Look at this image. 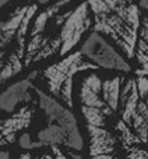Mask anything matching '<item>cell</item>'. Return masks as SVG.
I'll return each mask as SVG.
<instances>
[{
  "instance_id": "obj_1",
  "label": "cell",
  "mask_w": 148,
  "mask_h": 159,
  "mask_svg": "<svg viewBox=\"0 0 148 159\" xmlns=\"http://www.w3.org/2000/svg\"><path fill=\"white\" fill-rule=\"evenodd\" d=\"M92 16V31L133 63L141 24V8L134 0H87ZM133 66V64H132Z\"/></svg>"
},
{
  "instance_id": "obj_2",
  "label": "cell",
  "mask_w": 148,
  "mask_h": 159,
  "mask_svg": "<svg viewBox=\"0 0 148 159\" xmlns=\"http://www.w3.org/2000/svg\"><path fill=\"white\" fill-rule=\"evenodd\" d=\"M39 4L30 2L0 18V88L24 70L30 27Z\"/></svg>"
},
{
  "instance_id": "obj_3",
  "label": "cell",
  "mask_w": 148,
  "mask_h": 159,
  "mask_svg": "<svg viewBox=\"0 0 148 159\" xmlns=\"http://www.w3.org/2000/svg\"><path fill=\"white\" fill-rule=\"evenodd\" d=\"M76 0H52L35 13L30 27L24 69L50 60L60 52V30L69 6Z\"/></svg>"
},
{
  "instance_id": "obj_4",
  "label": "cell",
  "mask_w": 148,
  "mask_h": 159,
  "mask_svg": "<svg viewBox=\"0 0 148 159\" xmlns=\"http://www.w3.org/2000/svg\"><path fill=\"white\" fill-rule=\"evenodd\" d=\"M90 70L98 69L91 61H88L77 49L46 66L42 71H38V75H41V78L45 81L49 95L72 109L74 106L73 95L76 77L80 73Z\"/></svg>"
},
{
  "instance_id": "obj_5",
  "label": "cell",
  "mask_w": 148,
  "mask_h": 159,
  "mask_svg": "<svg viewBox=\"0 0 148 159\" xmlns=\"http://www.w3.org/2000/svg\"><path fill=\"white\" fill-rule=\"evenodd\" d=\"M78 50L98 70L120 73V74L133 73L132 63L122 55L120 50L106 38L94 31H91L85 36V39L78 46Z\"/></svg>"
},
{
  "instance_id": "obj_6",
  "label": "cell",
  "mask_w": 148,
  "mask_h": 159,
  "mask_svg": "<svg viewBox=\"0 0 148 159\" xmlns=\"http://www.w3.org/2000/svg\"><path fill=\"white\" fill-rule=\"evenodd\" d=\"M92 31V16L87 0H76L69 6L60 30L59 57L77 50L85 36Z\"/></svg>"
},
{
  "instance_id": "obj_7",
  "label": "cell",
  "mask_w": 148,
  "mask_h": 159,
  "mask_svg": "<svg viewBox=\"0 0 148 159\" xmlns=\"http://www.w3.org/2000/svg\"><path fill=\"white\" fill-rule=\"evenodd\" d=\"M36 75L38 70H34L30 75L13 82L3 92H0V110L6 113H13L16 112L20 103H30L32 101V92L35 89Z\"/></svg>"
},
{
  "instance_id": "obj_8",
  "label": "cell",
  "mask_w": 148,
  "mask_h": 159,
  "mask_svg": "<svg viewBox=\"0 0 148 159\" xmlns=\"http://www.w3.org/2000/svg\"><path fill=\"white\" fill-rule=\"evenodd\" d=\"M90 135V157L96 155H116V147L119 144L118 135L108 129L87 126Z\"/></svg>"
},
{
  "instance_id": "obj_9",
  "label": "cell",
  "mask_w": 148,
  "mask_h": 159,
  "mask_svg": "<svg viewBox=\"0 0 148 159\" xmlns=\"http://www.w3.org/2000/svg\"><path fill=\"white\" fill-rule=\"evenodd\" d=\"M133 73L148 77V13L141 10V24L133 56Z\"/></svg>"
},
{
  "instance_id": "obj_10",
  "label": "cell",
  "mask_w": 148,
  "mask_h": 159,
  "mask_svg": "<svg viewBox=\"0 0 148 159\" xmlns=\"http://www.w3.org/2000/svg\"><path fill=\"white\" fill-rule=\"evenodd\" d=\"M134 75H136V84H137L138 93L146 101V105L148 107V77L147 75H137V74H134ZM147 147H148V140H147Z\"/></svg>"
},
{
  "instance_id": "obj_11",
  "label": "cell",
  "mask_w": 148,
  "mask_h": 159,
  "mask_svg": "<svg viewBox=\"0 0 148 159\" xmlns=\"http://www.w3.org/2000/svg\"><path fill=\"white\" fill-rule=\"evenodd\" d=\"M18 144L20 147H21L22 149H36L39 148L38 144L34 141V138L31 137L30 133H24V134H21L18 137Z\"/></svg>"
},
{
  "instance_id": "obj_12",
  "label": "cell",
  "mask_w": 148,
  "mask_h": 159,
  "mask_svg": "<svg viewBox=\"0 0 148 159\" xmlns=\"http://www.w3.org/2000/svg\"><path fill=\"white\" fill-rule=\"evenodd\" d=\"M52 149H53V154H55V159H70L62 152V149L59 147H52Z\"/></svg>"
},
{
  "instance_id": "obj_13",
  "label": "cell",
  "mask_w": 148,
  "mask_h": 159,
  "mask_svg": "<svg viewBox=\"0 0 148 159\" xmlns=\"http://www.w3.org/2000/svg\"><path fill=\"white\" fill-rule=\"evenodd\" d=\"M18 159H52V157H50V155H46V154H45V155H41V157H38V158H32L30 154H22Z\"/></svg>"
},
{
  "instance_id": "obj_14",
  "label": "cell",
  "mask_w": 148,
  "mask_h": 159,
  "mask_svg": "<svg viewBox=\"0 0 148 159\" xmlns=\"http://www.w3.org/2000/svg\"><path fill=\"white\" fill-rule=\"evenodd\" d=\"M91 159H120L118 155H96V157H91Z\"/></svg>"
},
{
  "instance_id": "obj_15",
  "label": "cell",
  "mask_w": 148,
  "mask_h": 159,
  "mask_svg": "<svg viewBox=\"0 0 148 159\" xmlns=\"http://www.w3.org/2000/svg\"><path fill=\"white\" fill-rule=\"evenodd\" d=\"M137 3H138L141 10H144L148 13V0H137Z\"/></svg>"
},
{
  "instance_id": "obj_16",
  "label": "cell",
  "mask_w": 148,
  "mask_h": 159,
  "mask_svg": "<svg viewBox=\"0 0 148 159\" xmlns=\"http://www.w3.org/2000/svg\"><path fill=\"white\" fill-rule=\"evenodd\" d=\"M0 159H10V152L8 151H0Z\"/></svg>"
},
{
  "instance_id": "obj_17",
  "label": "cell",
  "mask_w": 148,
  "mask_h": 159,
  "mask_svg": "<svg viewBox=\"0 0 148 159\" xmlns=\"http://www.w3.org/2000/svg\"><path fill=\"white\" fill-rule=\"evenodd\" d=\"M11 2H13V0H0V10H2L6 4H8V3H11Z\"/></svg>"
},
{
  "instance_id": "obj_18",
  "label": "cell",
  "mask_w": 148,
  "mask_h": 159,
  "mask_svg": "<svg viewBox=\"0 0 148 159\" xmlns=\"http://www.w3.org/2000/svg\"><path fill=\"white\" fill-rule=\"evenodd\" d=\"M69 155L72 157V159H82L81 155H77V154H74V152H72V151H69Z\"/></svg>"
},
{
  "instance_id": "obj_19",
  "label": "cell",
  "mask_w": 148,
  "mask_h": 159,
  "mask_svg": "<svg viewBox=\"0 0 148 159\" xmlns=\"http://www.w3.org/2000/svg\"><path fill=\"white\" fill-rule=\"evenodd\" d=\"M50 2H52V0H38V4L41 3V6H46L48 3H50Z\"/></svg>"
},
{
  "instance_id": "obj_20",
  "label": "cell",
  "mask_w": 148,
  "mask_h": 159,
  "mask_svg": "<svg viewBox=\"0 0 148 159\" xmlns=\"http://www.w3.org/2000/svg\"><path fill=\"white\" fill-rule=\"evenodd\" d=\"M136 2H137V0H136Z\"/></svg>"
},
{
  "instance_id": "obj_21",
  "label": "cell",
  "mask_w": 148,
  "mask_h": 159,
  "mask_svg": "<svg viewBox=\"0 0 148 159\" xmlns=\"http://www.w3.org/2000/svg\"><path fill=\"white\" fill-rule=\"evenodd\" d=\"M134 2H136V0H134Z\"/></svg>"
}]
</instances>
